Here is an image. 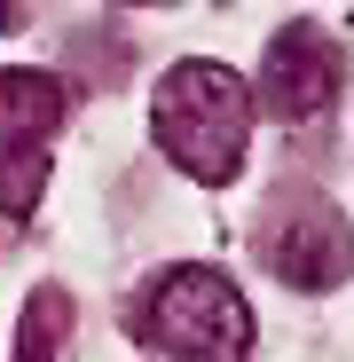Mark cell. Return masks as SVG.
Here are the masks:
<instances>
[{"mask_svg": "<svg viewBox=\"0 0 354 362\" xmlns=\"http://www.w3.org/2000/svg\"><path fill=\"white\" fill-rule=\"evenodd\" d=\"M134 339L165 362H252V308L220 268H165L126 308Z\"/></svg>", "mask_w": 354, "mask_h": 362, "instance_id": "cell-1", "label": "cell"}, {"mask_svg": "<svg viewBox=\"0 0 354 362\" xmlns=\"http://www.w3.org/2000/svg\"><path fill=\"white\" fill-rule=\"evenodd\" d=\"M252 134V95L228 64H173L158 79V142L189 181H236Z\"/></svg>", "mask_w": 354, "mask_h": 362, "instance_id": "cell-2", "label": "cell"}, {"mask_svg": "<svg viewBox=\"0 0 354 362\" xmlns=\"http://www.w3.org/2000/svg\"><path fill=\"white\" fill-rule=\"evenodd\" d=\"M64 127V79L47 71H0V213L24 221L47 173V142Z\"/></svg>", "mask_w": 354, "mask_h": 362, "instance_id": "cell-3", "label": "cell"}, {"mask_svg": "<svg viewBox=\"0 0 354 362\" xmlns=\"http://www.w3.org/2000/svg\"><path fill=\"white\" fill-rule=\"evenodd\" d=\"M346 87V47L323 24H283L268 40V64H260V103L283 127H307V118L331 110V95Z\"/></svg>", "mask_w": 354, "mask_h": 362, "instance_id": "cell-4", "label": "cell"}, {"mask_svg": "<svg viewBox=\"0 0 354 362\" xmlns=\"http://www.w3.org/2000/svg\"><path fill=\"white\" fill-rule=\"evenodd\" d=\"M260 252H268V268H276V284H291V291H331V284H346V268H354V228H346V213L338 205H276V228L260 236Z\"/></svg>", "mask_w": 354, "mask_h": 362, "instance_id": "cell-5", "label": "cell"}, {"mask_svg": "<svg viewBox=\"0 0 354 362\" xmlns=\"http://www.w3.org/2000/svg\"><path fill=\"white\" fill-rule=\"evenodd\" d=\"M64 323H71V299L55 291V284H40V291L24 299V346H16V362H55Z\"/></svg>", "mask_w": 354, "mask_h": 362, "instance_id": "cell-6", "label": "cell"}, {"mask_svg": "<svg viewBox=\"0 0 354 362\" xmlns=\"http://www.w3.org/2000/svg\"><path fill=\"white\" fill-rule=\"evenodd\" d=\"M118 8H150V0H118Z\"/></svg>", "mask_w": 354, "mask_h": 362, "instance_id": "cell-7", "label": "cell"}, {"mask_svg": "<svg viewBox=\"0 0 354 362\" xmlns=\"http://www.w3.org/2000/svg\"><path fill=\"white\" fill-rule=\"evenodd\" d=\"M0 24H8V0H0Z\"/></svg>", "mask_w": 354, "mask_h": 362, "instance_id": "cell-8", "label": "cell"}]
</instances>
